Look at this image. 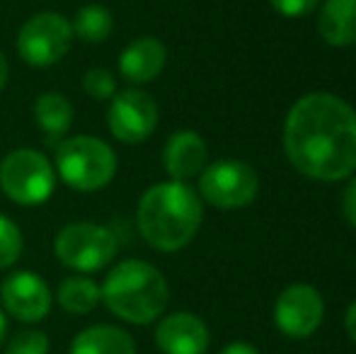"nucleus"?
<instances>
[{
	"label": "nucleus",
	"instance_id": "f257e3e1",
	"mask_svg": "<svg viewBox=\"0 0 356 354\" xmlns=\"http://www.w3.org/2000/svg\"><path fill=\"white\" fill-rule=\"evenodd\" d=\"M291 166L315 182L356 175V109L332 92H308L293 102L284 127Z\"/></svg>",
	"mask_w": 356,
	"mask_h": 354
},
{
	"label": "nucleus",
	"instance_id": "f03ea898",
	"mask_svg": "<svg viewBox=\"0 0 356 354\" xmlns=\"http://www.w3.org/2000/svg\"><path fill=\"white\" fill-rule=\"evenodd\" d=\"M204 221V202L187 182H158L145 189L136 209L143 241L160 252L187 248Z\"/></svg>",
	"mask_w": 356,
	"mask_h": 354
},
{
	"label": "nucleus",
	"instance_id": "7ed1b4c3",
	"mask_svg": "<svg viewBox=\"0 0 356 354\" xmlns=\"http://www.w3.org/2000/svg\"><path fill=\"white\" fill-rule=\"evenodd\" d=\"M102 287V303L112 316L131 325L158 321L170 303V287L155 265L145 260H122L109 269Z\"/></svg>",
	"mask_w": 356,
	"mask_h": 354
},
{
	"label": "nucleus",
	"instance_id": "20e7f679",
	"mask_svg": "<svg viewBox=\"0 0 356 354\" xmlns=\"http://www.w3.org/2000/svg\"><path fill=\"white\" fill-rule=\"evenodd\" d=\"M56 175L75 192H99L117 175V153L107 141L90 134L71 136L56 151Z\"/></svg>",
	"mask_w": 356,
	"mask_h": 354
},
{
	"label": "nucleus",
	"instance_id": "39448f33",
	"mask_svg": "<svg viewBox=\"0 0 356 354\" xmlns=\"http://www.w3.org/2000/svg\"><path fill=\"white\" fill-rule=\"evenodd\" d=\"M56 168L37 148H15L0 161V189L19 207H39L56 189Z\"/></svg>",
	"mask_w": 356,
	"mask_h": 354
},
{
	"label": "nucleus",
	"instance_id": "423d86ee",
	"mask_svg": "<svg viewBox=\"0 0 356 354\" xmlns=\"http://www.w3.org/2000/svg\"><path fill=\"white\" fill-rule=\"evenodd\" d=\"M117 236L112 228L92 221H75L63 226L54 238V255L63 267L78 274L99 272L117 255Z\"/></svg>",
	"mask_w": 356,
	"mask_h": 354
},
{
	"label": "nucleus",
	"instance_id": "0eeeda50",
	"mask_svg": "<svg viewBox=\"0 0 356 354\" xmlns=\"http://www.w3.org/2000/svg\"><path fill=\"white\" fill-rule=\"evenodd\" d=\"M71 19L61 13H37L19 27L17 54L32 68H51L71 51L73 44Z\"/></svg>",
	"mask_w": 356,
	"mask_h": 354
},
{
	"label": "nucleus",
	"instance_id": "6e6552de",
	"mask_svg": "<svg viewBox=\"0 0 356 354\" xmlns=\"http://www.w3.org/2000/svg\"><path fill=\"white\" fill-rule=\"evenodd\" d=\"M259 177L243 161H216L199 172V197L216 209H243L254 202Z\"/></svg>",
	"mask_w": 356,
	"mask_h": 354
},
{
	"label": "nucleus",
	"instance_id": "1a4fd4ad",
	"mask_svg": "<svg viewBox=\"0 0 356 354\" xmlns=\"http://www.w3.org/2000/svg\"><path fill=\"white\" fill-rule=\"evenodd\" d=\"M158 117L160 112L155 99L138 88H129L114 95L107 112L109 131L127 146L148 141L158 129Z\"/></svg>",
	"mask_w": 356,
	"mask_h": 354
},
{
	"label": "nucleus",
	"instance_id": "9d476101",
	"mask_svg": "<svg viewBox=\"0 0 356 354\" xmlns=\"http://www.w3.org/2000/svg\"><path fill=\"white\" fill-rule=\"evenodd\" d=\"M325 318V301L310 284H291L274 303V323L286 337L303 340L318 332Z\"/></svg>",
	"mask_w": 356,
	"mask_h": 354
},
{
	"label": "nucleus",
	"instance_id": "9b49d317",
	"mask_svg": "<svg viewBox=\"0 0 356 354\" xmlns=\"http://www.w3.org/2000/svg\"><path fill=\"white\" fill-rule=\"evenodd\" d=\"M0 301L13 318L39 323L51 313L54 293L49 284L32 269H17L0 282Z\"/></svg>",
	"mask_w": 356,
	"mask_h": 354
},
{
	"label": "nucleus",
	"instance_id": "f8f14e48",
	"mask_svg": "<svg viewBox=\"0 0 356 354\" xmlns=\"http://www.w3.org/2000/svg\"><path fill=\"white\" fill-rule=\"evenodd\" d=\"M209 342L207 323L187 311L170 313L155 328V345L163 354H207Z\"/></svg>",
	"mask_w": 356,
	"mask_h": 354
},
{
	"label": "nucleus",
	"instance_id": "ddd939ff",
	"mask_svg": "<svg viewBox=\"0 0 356 354\" xmlns=\"http://www.w3.org/2000/svg\"><path fill=\"white\" fill-rule=\"evenodd\" d=\"M207 141L192 129H179L165 141L163 166L168 175L177 182H187L189 177H197L207 168Z\"/></svg>",
	"mask_w": 356,
	"mask_h": 354
},
{
	"label": "nucleus",
	"instance_id": "4468645a",
	"mask_svg": "<svg viewBox=\"0 0 356 354\" xmlns=\"http://www.w3.org/2000/svg\"><path fill=\"white\" fill-rule=\"evenodd\" d=\"M168 63V49L158 37H138L129 44L119 56V73L124 81L134 83V86H145L153 83L160 73L165 71Z\"/></svg>",
	"mask_w": 356,
	"mask_h": 354
},
{
	"label": "nucleus",
	"instance_id": "2eb2a0df",
	"mask_svg": "<svg viewBox=\"0 0 356 354\" xmlns=\"http://www.w3.org/2000/svg\"><path fill=\"white\" fill-rule=\"evenodd\" d=\"M68 354H136V342L124 328L97 323L73 337Z\"/></svg>",
	"mask_w": 356,
	"mask_h": 354
},
{
	"label": "nucleus",
	"instance_id": "dca6fc26",
	"mask_svg": "<svg viewBox=\"0 0 356 354\" xmlns=\"http://www.w3.org/2000/svg\"><path fill=\"white\" fill-rule=\"evenodd\" d=\"M318 32L330 47L342 49L356 44V0H325Z\"/></svg>",
	"mask_w": 356,
	"mask_h": 354
},
{
	"label": "nucleus",
	"instance_id": "f3484780",
	"mask_svg": "<svg viewBox=\"0 0 356 354\" xmlns=\"http://www.w3.org/2000/svg\"><path fill=\"white\" fill-rule=\"evenodd\" d=\"M56 303L71 316H90L102 303V287L92 277L71 274L58 284Z\"/></svg>",
	"mask_w": 356,
	"mask_h": 354
},
{
	"label": "nucleus",
	"instance_id": "a211bd4d",
	"mask_svg": "<svg viewBox=\"0 0 356 354\" xmlns=\"http://www.w3.org/2000/svg\"><path fill=\"white\" fill-rule=\"evenodd\" d=\"M34 122L49 138H61L73 127V104L61 92H42L34 99Z\"/></svg>",
	"mask_w": 356,
	"mask_h": 354
},
{
	"label": "nucleus",
	"instance_id": "6ab92c4d",
	"mask_svg": "<svg viewBox=\"0 0 356 354\" xmlns=\"http://www.w3.org/2000/svg\"><path fill=\"white\" fill-rule=\"evenodd\" d=\"M73 37H78L85 44H104L114 32V15L104 5L90 3L75 13L71 19Z\"/></svg>",
	"mask_w": 356,
	"mask_h": 354
},
{
	"label": "nucleus",
	"instance_id": "aec40b11",
	"mask_svg": "<svg viewBox=\"0 0 356 354\" xmlns=\"http://www.w3.org/2000/svg\"><path fill=\"white\" fill-rule=\"evenodd\" d=\"M24 248V238L19 226L10 216L0 214V269L13 267L19 260Z\"/></svg>",
	"mask_w": 356,
	"mask_h": 354
},
{
	"label": "nucleus",
	"instance_id": "412c9836",
	"mask_svg": "<svg viewBox=\"0 0 356 354\" xmlns=\"http://www.w3.org/2000/svg\"><path fill=\"white\" fill-rule=\"evenodd\" d=\"M83 90L97 102H104V99H112L117 95V78L109 68L95 66L90 71H85L83 76Z\"/></svg>",
	"mask_w": 356,
	"mask_h": 354
},
{
	"label": "nucleus",
	"instance_id": "4be33fe9",
	"mask_svg": "<svg viewBox=\"0 0 356 354\" xmlns=\"http://www.w3.org/2000/svg\"><path fill=\"white\" fill-rule=\"evenodd\" d=\"M49 350H51V342H49L47 332L27 328V330L15 332L5 354H49Z\"/></svg>",
	"mask_w": 356,
	"mask_h": 354
},
{
	"label": "nucleus",
	"instance_id": "5701e85b",
	"mask_svg": "<svg viewBox=\"0 0 356 354\" xmlns=\"http://www.w3.org/2000/svg\"><path fill=\"white\" fill-rule=\"evenodd\" d=\"M320 5V0H272V8L284 17H303Z\"/></svg>",
	"mask_w": 356,
	"mask_h": 354
},
{
	"label": "nucleus",
	"instance_id": "b1692460",
	"mask_svg": "<svg viewBox=\"0 0 356 354\" xmlns=\"http://www.w3.org/2000/svg\"><path fill=\"white\" fill-rule=\"evenodd\" d=\"M342 211H344V218L349 221V226L356 228V177H352V182H349L347 189H344Z\"/></svg>",
	"mask_w": 356,
	"mask_h": 354
},
{
	"label": "nucleus",
	"instance_id": "393cba45",
	"mask_svg": "<svg viewBox=\"0 0 356 354\" xmlns=\"http://www.w3.org/2000/svg\"><path fill=\"white\" fill-rule=\"evenodd\" d=\"M220 354H259L257 347L250 345V342H230V345H225Z\"/></svg>",
	"mask_w": 356,
	"mask_h": 354
},
{
	"label": "nucleus",
	"instance_id": "a878e982",
	"mask_svg": "<svg viewBox=\"0 0 356 354\" xmlns=\"http://www.w3.org/2000/svg\"><path fill=\"white\" fill-rule=\"evenodd\" d=\"M344 328H347L349 337L356 342V301H352V306L347 308V318H344Z\"/></svg>",
	"mask_w": 356,
	"mask_h": 354
},
{
	"label": "nucleus",
	"instance_id": "bb28decb",
	"mask_svg": "<svg viewBox=\"0 0 356 354\" xmlns=\"http://www.w3.org/2000/svg\"><path fill=\"white\" fill-rule=\"evenodd\" d=\"M8 76H10L8 58H5V54L0 51V92H3V90H5V86H8Z\"/></svg>",
	"mask_w": 356,
	"mask_h": 354
},
{
	"label": "nucleus",
	"instance_id": "cd10ccee",
	"mask_svg": "<svg viewBox=\"0 0 356 354\" xmlns=\"http://www.w3.org/2000/svg\"><path fill=\"white\" fill-rule=\"evenodd\" d=\"M5 335H8V318H5L3 308H0V345H3Z\"/></svg>",
	"mask_w": 356,
	"mask_h": 354
}]
</instances>
